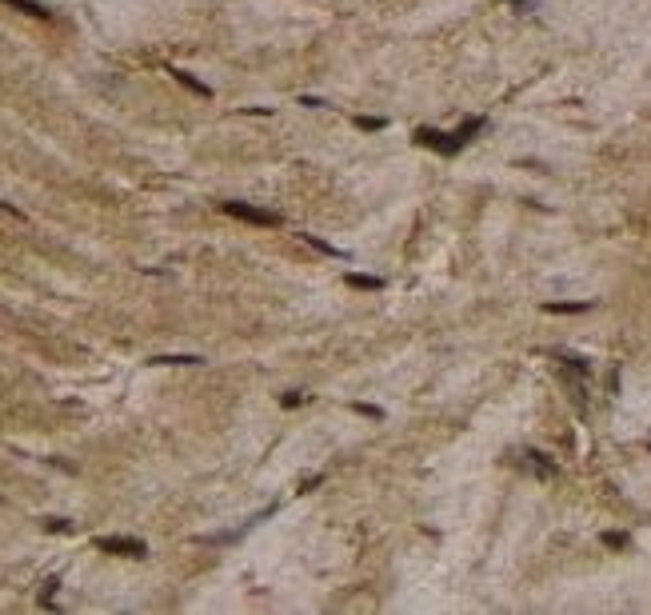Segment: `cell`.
Wrapping results in <instances>:
<instances>
[{
    "instance_id": "5b68a950",
    "label": "cell",
    "mask_w": 651,
    "mask_h": 615,
    "mask_svg": "<svg viewBox=\"0 0 651 615\" xmlns=\"http://www.w3.org/2000/svg\"><path fill=\"white\" fill-rule=\"evenodd\" d=\"M0 4H8V8H16V13H25V16H37V20H49V4H40V0H0Z\"/></svg>"
},
{
    "instance_id": "30bf717a",
    "label": "cell",
    "mask_w": 651,
    "mask_h": 615,
    "mask_svg": "<svg viewBox=\"0 0 651 615\" xmlns=\"http://www.w3.org/2000/svg\"><path fill=\"white\" fill-rule=\"evenodd\" d=\"M591 304H543V312H555V316H560V312H588Z\"/></svg>"
},
{
    "instance_id": "4fadbf2b",
    "label": "cell",
    "mask_w": 651,
    "mask_h": 615,
    "mask_svg": "<svg viewBox=\"0 0 651 615\" xmlns=\"http://www.w3.org/2000/svg\"><path fill=\"white\" fill-rule=\"evenodd\" d=\"M352 407H356V412H360V416H372V419H384V412H380V407H372V404H352Z\"/></svg>"
},
{
    "instance_id": "277c9868",
    "label": "cell",
    "mask_w": 651,
    "mask_h": 615,
    "mask_svg": "<svg viewBox=\"0 0 651 615\" xmlns=\"http://www.w3.org/2000/svg\"><path fill=\"white\" fill-rule=\"evenodd\" d=\"M168 76H172L176 84H184L188 92H196V96H204V100L212 96V88H208V84H200L196 76H192V72H184V68H172V64H168Z\"/></svg>"
},
{
    "instance_id": "ba28073f",
    "label": "cell",
    "mask_w": 651,
    "mask_h": 615,
    "mask_svg": "<svg viewBox=\"0 0 651 615\" xmlns=\"http://www.w3.org/2000/svg\"><path fill=\"white\" fill-rule=\"evenodd\" d=\"M304 244H312V248H316V252H328V256L352 260V256H348V252H340V248H332V244H324V240H320V236H308V232H304Z\"/></svg>"
},
{
    "instance_id": "7c38bea8",
    "label": "cell",
    "mask_w": 651,
    "mask_h": 615,
    "mask_svg": "<svg viewBox=\"0 0 651 615\" xmlns=\"http://www.w3.org/2000/svg\"><path fill=\"white\" fill-rule=\"evenodd\" d=\"M356 128H372V132H376V128H384V120H376V116H356Z\"/></svg>"
},
{
    "instance_id": "3957f363",
    "label": "cell",
    "mask_w": 651,
    "mask_h": 615,
    "mask_svg": "<svg viewBox=\"0 0 651 615\" xmlns=\"http://www.w3.org/2000/svg\"><path fill=\"white\" fill-rule=\"evenodd\" d=\"M96 547H100V552H108V555H124V559H144V555H148V543L132 540V535H100Z\"/></svg>"
},
{
    "instance_id": "7a4b0ae2",
    "label": "cell",
    "mask_w": 651,
    "mask_h": 615,
    "mask_svg": "<svg viewBox=\"0 0 651 615\" xmlns=\"http://www.w3.org/2000/svg\"><path fill=\"white\" fill-rule=\"evenodd\" d=\"M224 212L236 216L244 224H260V228H280V212H268V208H256V204H244V200H224Z\"/></svg>"
},
{
    "instance_id": "5bb4252c",
    "label": "cell",
    "mask_w": 651,
    "mask_h": 615,
    "mask_svg": "<svg viewBox=\"0 0 651 615\" xmlns=\"http://www.w3.org/2000/svg\"><path fill=\"white\" fill-rule=\"evenodd\" d=\"M304 400H308L304 392H288V395H284V407H300Z\"/></svg>"
},
{
    "instance_id": "6da1fadb",
    "label": "cell",
    "mask_w": 651,
    "mask_h": 615,
    "mask_svg": "<svg viewBox=\"0 0 651 615\" xmlns=\"http://www.w3.org/2000/svg\"><path fill=\"white\" fill-rule=\"evenodd\" d=\"M416 140H419L424 148H436V152H443V156H455V152L467 144L460 128H455V132H443V128H416Z\"/></svg>"
},
{
    "instance_id": "8992f818",
    "label": "cell",
    "mask_w": 651,
    "mask_h": 615,
    "mask_svg": "<svg viewBox=\"0 0 651 615\" xmlns=\"http://www.w3.org/2000/svg\"><path fill=\"white\" fill-rule=\"evenodd\" d=\"M344 280L352 284V288H364V292H380V288H384L380 276H360V272H348Z\"/></svg>"
},
{
    "instance_id": "9c48e42d",
    "label": "cell",
    "mask_w": 651,
    "mask_h": 615,
    "mask_svg": "<svg viewBox=\"0 0 651 615\" xmlns=\"http://www.w3.org/2000/svg\"><path fill=\"white\" fill-rule=\"evenodd\" d=\"M528 459H531V468L540 471V476H555V464H548V455H540V452H528Z\"/></svg>"
},
{
    "instance_id": "52a82bcc",
    "label": "cell",
    "mask_w": 651,
    "mask_h": 615,
    "mask_svg": "<svg viewBox=\"0 0 651 615\" xmlns=\"http://www.w3.org/2000/svg\"><path fill=\"white\" fill-rule=\"evenodd\" d=\"M148 364H156V368H172V364H188V368H196V364H204V356H152Z\"/></svg>"
},
{
    "instance_id": "8fae6325",
    "label": "cell",
    "mask_w": 651,
    "mask_h": 615,
    "mask_svg": "<svg viewBox=\"0 0 651 615\" xmlns=\"http://www.w3.org/2000/svg\"><path fill=\"white\" fill-rule=\"evenodd\" d=\"M603 543H607V547H627V535H619V531H607V535H603Z\"/></svg>"
},
{
    "instance_id": "9a60e30c",
    "label": "cell",
    "mask_w": 651,
    "mask_h": 615,
    "mask_svg": "<svg viewBox=\"0 0 651 615\" xmlns=\"http://www.w3.org/2000/svg\"><path fill=\"white\" fill-rule=\"evenodd\" d=\"M44 528L49 531H68V519H44Z\"/></svg>"
}]
</instances>
